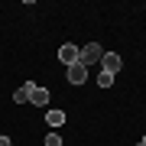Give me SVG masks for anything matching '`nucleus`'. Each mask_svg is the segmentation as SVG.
Masks as SVG:
<instances>
[{"label": "nucleus", "mask_w": 146, "mask_h": 146, "mask_svg": "<svg viewBox=\"0 0 146 146\" xmlns=\"http://www.w3.org/2000/svg\"><path fill=\"white\" fill-rule=\"evenodd\" d=\"M0 146H13V143H10V136H0Z\"/></svg>", "instance_id": "obj_10"}, {"label": "nucleus", "mask_w": 146, "mask_h": 146, "mask_svg": "<svg viewBox=\"0 0 146 146\" xmlns=\"http://www.w3.org/2000/svg\"><path fill=\"white\" fill-rule=\"evenodd\" d=\"M42 143H46V146H62V136H58V133H49Z\"/></svg>", "instance_id": "obj_9"}, {"label": "nucleus", "mask_w": 146, "mask_h": 146, "mask_svg": "<svg viewBox=\"0 0 146 146\" xmlns=\"http://www.w3.org/2000/svg\"><path fill=\"white\" fill-rule=\"evenodd\" d=\"M58 58H62L65 65H75V62H78V46H72V42H65V46L58 49Z\"/></svg>", "instance_id": "obj_4"}, {"label": "nucleus", "mask_w": 146, "mask_h": 146, "mask_svg": "<svg viewBox=\"0 0 146 146\" xmlns=\"http://www.w3.org/2000/svg\"><path fill=\"white\" fill-rule=\"evenodd\" d=\"M101 55H104V49H101L98 42H88V46H84L81 52H78V62L88 68V65H94V62H101Z\"/></svg>", "instance_id": "obj_1"}, {"label": "nucleus", "mask_w": 146, "mask_h": 146, "mask_svg": "<svg viewBox=\"0 0 146 146\" xmlns=\"http://www.w3.org/2000/svg\"><path fill=\"white\" fill-rule=\"evenodd\" d=\"M140 146H146V136H143V140H140Z\"/></svg>", "instance_id": "obj_11"}, {"label": "nucleus", "mask_w": 146, "mask_h": 146, "mask_svg": "<svg viewBox=\"0 0 146 146\" xmlns=\"http://www.w3.org/2000/svg\"><path fill=\"white\" fill-rule=\"evenodd\" d=\"M98 84H101V88H110V84H114V75L101 72V75H98Z\"/></svg>", "instance_id": "obj_8"}, {"label": "nucleus", "mask_w": 146, "mask_h": 146, "mask_svg": "<svg viewBox=\"0 0 146 146\" xmlns=\"http://www.w3.org/2000/svg\"><path fill=\"white\" fill-rule=\"evenodd\" d=\"M120 65H123V62H120V55H117V52H104V55H101V72L117 75V72H120Z\"/></svg>", "instance_id": "obj_2"}, {"label": "nucleus", "mask_w": 146, "mask_h": 146, "mask_svg": "<svg viewBox=\"0 0 146 146\" xmlns=\"http://www.w3.org/2000/svg\"><path fill=\"white\" fill-rule=\"evenodd\" d=\"M33 88H36L33 81H26L23 88H16V91H13V101H16V104H26V101H29V94H33Z\"/></svg>", "instance_id": "obj_6"}, {"label": "nucleus", "mask_w": 146, "mask_h": 146, "mask_svg": "<svg viewBox=\"0 0 146 146\" xmlns=\"http://www.w3.org/2000/svg\"><path fill=\"white\" fill-rule=\"evenodd\" d=\"M46 120H49V127H62L65 123V114H62V110H46Z\"/></svg>", "instance_id": "obj_7"}, {"label": "nucleus", "mask_w": 146, "mask_h": 146, "mask_svg": "<svg viewBox=\"0 0 146 146\" xmlns=\"http://www.w3.org/2000/svg\"><path fill=\"white\" fill-rule=\"evenodd\" d=\"M29 104H36V107H46V104H49V91L36 84V88H33V94H29Z\"/></svg>", "instance_id": "obj_5"}, {"label": "nucleus", "mask_w": 146, "mask_h": 146, "mask_svg": "<svg viewBox=\"0 0 146 146\" xmlns=\"http://www.w3.org/2000/svg\"><path fill=\"white\" fill-rule=\"evenodd\" d=\"M68 81H72V84H84V81H88V68H84L81 62L68 65Z\"/></svg>", "instance_id": "obj_3"}]
</instances>
